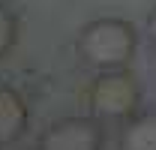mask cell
Wrapping results in <instances>:
<instances>
[{
	"label": "cell",
	"mask_w": 156,
	"mask_h": 150,
	"mask_svg": "<svg viewBox=\"0 0 156 150\" xmlns=\"http://www.w3.org/2000/svg\"><path fill=\"white\" fill-rule=\"evenodd\" d=\"M15 39H18V21L6 6H0V57L15 45Z\"/></svg>",
	"instance_id": "8992f818"
},
{
	"label": "cell",
	"mask_w": 156,
	"mask_h": 150,
	"mask_svg": "<svg viewBox=\"0 0 156 150\" xmlns=\"http://www.w3.org/2000/svg\"><path fill=\"white\" fill-rule=\"evenodd\" d=\"M27 126V105L15 90L0 87V144H12Z\"/></svg>",
	"instance_id": "277c9868"
},
{
	"label": "cell",
	"mask_w": 156,
	"mask_h": 150,
	"mask_svg": "<svg viewBox=\"0 0 156 150\" xmlns=\"http://www.w3.org/2000/svg\"><path fill=\"white\" fill-rule=\"evenodd\" d=\"M147 33H150V39H153V45H156V9H153V15H150V21H147Z\"/></svg>",
	"instance_id": "52a82bcc"
},
{
	"label": "cell",
	"mask_w": 156,
	"mask_h": 150,
	"mask_svg": "<svg viewBox=\"0 0 156 150\" xmlns=\"http://www.w3.org/2000/svg\"><path fill=\"white\" fill-rule=\"evenodd\" d=\"M81 57L96 69H120L135 54V30L123 18H96L78 36Z\"/></svg>",
	"instance_id": "6da1fadb"
},
{
	"label": "cell",
	"mask_w": 156,
	"mask_h": 150,
	"mask_svg": "<svg viewBox=\"0 0 156 150\" xmlns=\"http://www.w3.org/2000/svg\"><path fill=\"white\" fill-rule=\"evenodd\" d=\"M123 150H156V114H138L123 129Z\"/></svg>",
	"instance_id": "5b68a950"
},
{
	"label": "cell",
	"mask_w": 156,
	"mask_h": 150,
	"mask_svg": "<svg viewBox=\"0 0 156 150\" xmlns=\"http://www.w3.org/2000/svg\"><path fill=\"white\" fill-rule=\"evenodd\" d=\"M141 102V87L123 69H105L90 87V108L99 117H129Z\"/></svg>",
	"instance_id": "7a4b0ae2"
},
{
	"label": "cell",
	"mask_w": 156,
	"mask_h": 150,
	"mask_svg": "<svg viewBox=\"0 0 156 150\" xmlns=\"http://www.w3.org/2000/svg\"><path fill=\"white\" fill-rule=\"evenodd\" d=\"M102 126L93 117H66L45 129L39 150H102Z\"/></svg>",
	"instance_id": "3957f363"
}]
</instances>
